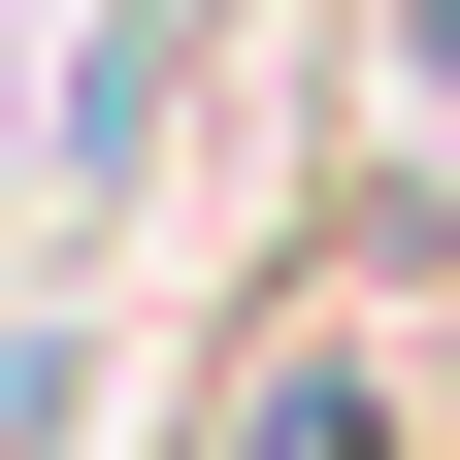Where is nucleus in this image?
I'll list each match as a JSON object with an SVG mask.
<instances>
[{
    "instance_id": "1",
    "label": "nucleus",
    "mask_w": 460,
    "mask_h": 460,
    "mask_svg": "<svg viewBox=\"0 0 460 460\" xmlns=\"http://www.w3.org/2000/svg\"><path fill=\"white\" fill-rule=\"evenodd\" d=\"M230 460H394V394H362V362H329V329H296V362L230 394Z\"/></svg>"
}]
</instances>
